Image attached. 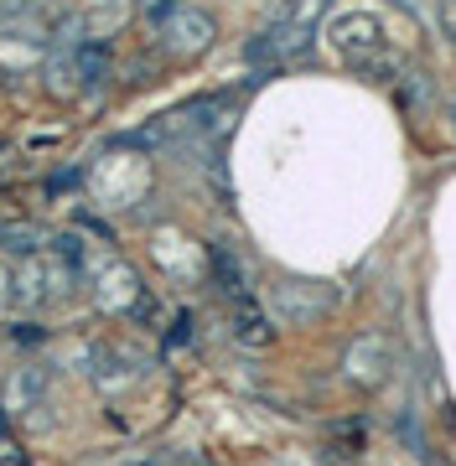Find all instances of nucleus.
<instances>
[{
    "label": "nucleus",
    "mask_w": 456,
    "mask_h": 466,
    "mask_svg": "<svg viewBox=\"0 0 456 466\" xmlns=\"http://www.w3.org/2000/svg\"><path fill=\"white\" fill-rule=\"evenodd\" d=\"M321 5H327V0H286V5H275L270 26L244 47V57H249L254 67H275V63L301 57V52L311 47V36H317Z\"/></svg>",
    "instance_id": "obj_1"
},
{
    "label": "nucleus",
    "mask_w": 456,
    "mask_h": 466,
    "mask_svg": "<svg viewBox=\"0 0 456 466\" xmlns=\"http://www.w3.org/2000/svg\"><path fill=\"white\" fill-rule=\"evenodd\" d=\"M327 42H332V52H338L348 67H358V73H369V78H379V73H394V57H389V42H384V21L373 16V11H342V16L327 21Z\"/></svg>",
    "instance_id": "obj_2"
},
{
    "label": "nucleus",
    "mask_w": 456,
    "mask_h": 466,
    "mask_svg": "<svg viewBox=\"0 0 456 466\" xmlns=\"http://www.w3.org/2000/svg\"><path fill=\"white\" fill-rule=\"evenodd\" d=\"M47 78L52 94H88V88H104L109 78V47L104 42H78V47H52L47 52Z\"/></svg>",
    "instance_id": "obj_3"
},
{
    "label": "nucleus",
    "mask_w": 456,
    "mask_h": 466,
    "mask_svg": "<svg viewBox=\"0 0 456 466\" xmlns=\"http://www.w3.org/2000/svg\"><path fill=\"white\" fill-rule=\"evenodd\" d=\"M88 280H94V300H99V311H109V317H130V311H140V300H146L140 275L125 265V259H115V254H104L99 265L88 269Z\"/></svg>",
    "instance_id": "obj_4"
},
{
    "label": "nucleus",
    "mask_w": 456,
    "mask_h": 466,
    "mask_svg": "<svg viewBox=\"0 0 456 466\" xmlns=\"http://www.w3.org/2000/svg\"><path fill=\"white\" fill-rule=\"evenodd\" d=\"M213 36H218V21L208 16V11H198V5H171V16H161V42H167V52H177V57L208 52Z\"/></svg>",
    "instance_id": "obj_5"
},
{
    "label": "nucleus",
    "mask_w": 456,
    "mask_h": 466,
    "mask_svg": "<svg viewBox=\"0 0 456 466\" xmlns=\"http://www.w3.org/2000/svg\"><path fill=\"white\" fill-rule=\"evenodd\" d=\"M389 368H394V348H389L384 332L353 337L348 352H342V373H348V383H358V389H379V383L389 379Z\"/></svg>",
    "instance_id": "obj_6"
},
{
    "label": "nucleus",
    "mask_w": 456,
    "mask_h": 466,
    "mask_svg": "<svg viewBox=\"0 0 456 466\" xmlns=\"http://www.w3.org/2000/svg\"><path fill=\"white\" fill-rule=\"evenodd\" d=\"M332 290L327 285H317V280H280L275 285V311L286 321H317L327 306H332Z\"/></svg>",
    "instance_id": "obj_7"
},
{
    "label": "nucleus",
    "mask_w": 456,
    "mask_h": 466,
    "mask_svg": "<svg viewBox=\"0 0 456 466\" xmlns=\"http://www.w3.org/2000/svg\"><path fill=\"white\" fill-rule=\"evenodd\" d=\"M0 249L32 259V254L47 249V228H42V223H32V218H5V223H0Z\"/></svg>",
    "instance_id": "obj_8"
},
{
    "label": "nucleus",
    "mask_w": 456,
    "mask_h": 466,
    "mask_svg": "<svg viewBox=\"0 0 456 466\" xmlns=\"http://www.w3.org/2000/svg\"><path fill=\"white\" fill-rule=\"evenodd\" d=\"M213 280H218V290L228 300H249V275H244V259H238L228 244H213Z\"/></svg>",
    "instance_id": "obj_9"
},
{
    "label": "nucleus",
    "mask_w": 456,
    "mask_h": 466,
    "mask_svg": "<svg viewBox=\"0 0 456 466\" xmlns=\"http://www.w3.org/2000/svg\"><path fill=\"white\" fill-rule=\"evenodd\" d=\"M11 280H16V300H21V306H47V300H52V285H47V265H42V254H32V259H26V265H21Z\"/></svg>",
    "instance_id": "obj_10"
},
{
    "label": "nucleus",
    "mask_w": 456,
    "mask_h": 466,
    "mask_svg": "<svg viewBox=\"0 0 456 466\" xmlns=\"http://www.w3.org/2000/svg\"><path fill=\"white\" fill-rule=\"evenodd\" d=\"M42 394H47V373L42 368H21L16 373V383H11V404L5 410H42Z\"/></svg>",
    "instance_id": "obj_11"
},
{
    "label": "nucleus",
    "mask_w": 456,
    "mask_h": 466,
    "mask_svg": "<svg viewBox=\"0 0 456 466\" xmlns=\"http://www.w3.org/2000/svg\"><path fill=\"white\" fill-rule=\"evenodd\" d=\"M234 337L244 342V348H265V342H270V321L259 317L249 300H238V327H234Z\"/></svg>",
    "instance_id": "obj_12"
},
{
    "label": "nucleus",
    "mask_w": 456,
    "mask_h": 466,
    "mask_svg": "<svg viewBox=\"0 0 456 466\" xmlns=\"http://www.w3.org/2000/svg\"><path fill=\"white\" fill-rule=\"evenodd\" d=\"M36 16V0H0V26L11 21H32Z\"/></svg>",
    "instance_id": "obj_13"
},
{
    "label": "nucleus",
    "mask_w": 456,
    "mask_h": 466,
    "mask_svg": "<svg viewBox=\"0 0 456 466\" xmlns=\"http://www.w3.org/2000/svg\"><path fill=\"white\" fill-rule=\"evenodd\" d=\"M436 21H441V32L456 42V0H441V5H436Z\"/></svg>",
    "instance_id": "obj_14"
},
{
    "label": "nucleus",
    "mask_w": 456,
    "mask_h": 466,
    "mask_svg": "<svg viewBox=\"0 0 456 466\" xmlns=\"http://www.w3.org/2000/svg\"><path fill=\"white\" fill-rule=\"evenodd\" d=\"M11 300H16V280H11V269L0 265V311H5Z\"/></svg>",
    "instance_id": "obj_15"
},
{
    "label": "nucleus",
    "mask_w": 456,
    "mask_h": 466,
    "mask_svg": "<svg viewBox=\"0 0 456 466\" xmlns=\"http://www.w3.org/2000/svg\"><path fill=\"white\" fill-rule=\"evenodd\" d=\"M446 115H451V130H456V99H451V109H446Z\"/></svg>",
    "instance_id": "obj_16"
}]
</instances>
